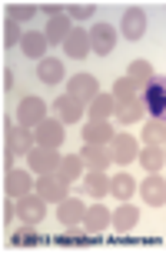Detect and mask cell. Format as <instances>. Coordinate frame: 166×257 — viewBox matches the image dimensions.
Instances as JSON below:
<instances>
[{
    "label": "cell",
    "mask_w": 166,
    "mask_h": 257,
    "mask_svg": "<svg viewBox=\"0 0 166 257\" xmlns=\"http://www.w3.org/2000/svg\"><path fill=\"white\" fill-rule=\"evenodd\" d=\"M30 167H34V174H56V167H60V154L54 151V147H34L30 151Z\"/></svg>",
    "instance_id": "cell-9"
},
{
    "label": "cell",
    "mask_w": 166,
    "mask_h": 257,
    "mask_svg": "<svg viewBox=\"0 0 166 257\" xmlns=\"http://www.w3.org/2000/svg\"><path fill=\"white\" fill-rule=\"evenodd\" d=\"M146 104H143V97H136V100H126V104L116 107V120L120 124H136V120H146Z\"/></svg>",
    "instance_id": "cell-21"
},
{
    "label": "cell",
    "mask_w": 166,
    "mask_h": 257,
    "mask_svg": "<svg viewBox=\"0 0 166 257\" xmlns=\"http://www.w3.org/2000/svg\"><path fill=\"white\" fill-rule=\"evenodd\" d=\"M143 104H146L150 117H160L166 120V77H153L146 87H143Z\"/></svg>",
    "instance_id": "cell-1"
},
{
    "label": "cell",
    "mask_w": 166,
    "mask_h": 257,
    "mask_svg": "<svg viewBox=\"0 0 166 257\" xmlns=\"http://www.w3.org/2000/svg\"><path fill=\"white\" fill-rule=\"evenodd\" d=\"M113 97H116V100H120V104H126V100H136L140 94H143V90H140L136 84H133V80H130V77H120V80H116V84H113V90H110Z\"/></svg>",
    "instance_id": "cell-32"
},
{
    "label": "cell",
    "mask_w": 166,
    "mask_h": 257,
    "mask_svg": "<svg viewBox=\"0 0 166 257\" xmlns=\"http://www.w3.org/2000/svg\"><path fill=\"white\" fill-rule=\"evenodd\" d=\"M37 4H10L7 7V17L17 20V24H27V20H34V14H37Z\"/></svg>",
    "instance_id": "cell-35"
},
{
    "label": "cell",
    "mask_w": 166,
    "mask_h": 257,
    "mask_svg": "<svg viewBox=\"0 0 166 257\" xmlns=\"http://www.w3.org/2000/svg\"><path fill=\"white\" fill-rule=\"evenodd\" d=\"M66 14H70V20H90L96 14V4H70Z\"/></svg>",
    "instance_id": "cell-37"
},
{
    "label": "cell",
    "mask_w": 166,
    "mask_h": 257,
    "mask_svg": "<svg viewBox=\"0 0 166 257\" xmlns=\"http://www.w3.org/2000/svg\"><path fill=\"white\" fill-rule=\"evenodd\" d=\"M66 191H70V184H66L60 174H40L37 194L46 200V204H60V200H66Z\"/></svg>",
    "instance_id": "cell-3"
},
{
    "label": "cell",
    "mask_w": 166,
    "mask_h": 257,
    "mask_svg": "<svg viewBox=\"0 0 166 257\" xmlns=\"http://www.w3.org/2000/svg\"><path fill=\"white\" fill-rule=\"evenodd\" d=\"M14 244H17V247H37L40 244V234H37V224H27V227H20L17 234H14Z\"/></svg>",
    "instance_id": "cell-34"
},
{
    "label": "cell",
    "mask_w": 166,
    "mask_h": 257,
    "mask_svg": "<svg viewBox=\"0 0 166 257\" xmlns=\"http://www.w3.org/2000/svg\"><path fill=\"white\" fill-rule=\"evenodd\" d=\"M40 10H44L46 17H56V14H64L66 7H56V4H44V7H40Z\"/></svg>",
    "instance_id": "cell-38"
},
{
    "label": "cell",
    "mask_w": 166,
    "mask_h": 257,
    "mask_svg": "<svg viewBox=\"0 0 166 257\" xmlns=\"http://www.w3.org/2000/svg\"><path fill=\"white\" fill-rule=\"evenodd\" d=\"M46 34H24V40H20V47H24V54H27L30 60H44V50H46Z\"/></svg>",
    "instance_id": "cell-26"
},
{
    "label": "cell",
    "mask_w": 166,
    "mask_h": 257,
    "mask_svg": "<svg viewBox=\"0 0 166 257\" xmlns=\"http://www.w3.org/2000/svg\"><path fill=\"white\" fill-rule=\"evenodd\" d=\"M136 161L143 164V167H146L150 174H160V167L166 164V151H163V147H150V144H146V147L140 151V157H136Z\"/></svg>",
    "instance_id": "cell-29"
},
{
    "label": "cell",
    "mask_w": 166,
    "mask_h": 257,
    "mask_svg": "<svg viewBox=\"0 0 166 257\" xmlns=\"http://www.w3.org/2000/svg\"><path fill=\"white\" fill-rule=\"evenodd\" d=\"M4 87H7V90H10V87H14V70H10V67H7V70H4Z\"/></svg>",
    "instance_id": "cell-39"
},
{
    "label": "cell",
    "mask_w": 166,
    "mask_h": 257,
    "mask_svg": "<svg viewBox=\"0 0 166 257\" xmlns=\"http://www.w3.org/2000/svg\"><path fill=\"white\" fill-rule=\"evenodd\" d=\"M30 184H34V177H30L27 171H7V181H4V191H7V197H24V194H30Z\"/></svg>",
    "instance_id": "cell-19"
},
{
    "label": "cell",
    "mask_w": 166,
    "mask_h": 257,
    "mask_svg": "<svg viewBox=\"0 0 166 257\" xmlns=\"http://www.w3.org/2000/svg\"><path fill=\"white\" fill-rule=\"evenodd\" d=\"M20 40H24V30H20V24L7 17V24H4V44H7V47H14V44H20Z\"/></svg>",
    "instance_id": "cell-36"
},
{
    "label": "cell",
    "mask_w": 166,
    "mask_h": 257,
    "mask_svg": "<svg viewBox=\"0 0 166 257\" xmlns=\"http://www.w3.org/2000/svg\"><path fill=\"white\" fill-rule=\"evenodd\" d=\"M146 34V10L143 7H130L123 14V37L126 40H140Z\"/></svg>",
    "instance_id": "cell-14"
},
{
    "label": "cell",
    "mask_w": 166,
    "mask_h": 257,
    "mask_svg": "<svg viewBox=\"0 0 166 257\" xmlns=\"http://www.w3.org/2000/svg\"><path fill=\"white\" fill-rule=\"evenodd\" d=\"M66 94L76 97V100H83V104H90L93 97L100 94V80H96L93 74H76V77L66 80Z\"/></svg>",
    "instance_id": "cell-5"
},
{
    "label": "cell",
    "mask_w": 166,
    "mask_h": 257,
    "mask_svg": "<svg viewBox=\"0 0 166 257\" xmlns=\"http://www.w3.org/2000/svg\"><path fill=\"white\" fill-rule=\"evenodd\" d=\"M140 197L146 200L150 207H163L166 204V181L160 177V174H150L146 181L140 184Z\"/></svg>",
    "instance_id": "cell-13"
},
{
    "label": "cell",
    "mask_w": 166,
    "mask_h": 257,
    "mask_svg": "<svg viewBox=\"0 0 166 257\" xmlns=\"http://www.w3.org/2000/svg\"><path fill=\"white\" fill-rule=\"evenodd\" d=\"M54 110H56V117H60L64 124H76V120L83 117V100L64 94V97H56V100H54Z\"/></svg>",
    "instance_id": "cell-16"
},
{
    "label": "cell",
    "mask_w": 166,
    "mask_h": 257,
    "mask_svg": "<svg viewBox=\"0 0 166 257\" xmlns=\"http://www.w3.org/2000/svg\"><path fill=\"white\" fill-rule=\"evenodd\" d=\"M56 207H60V210H56V214H60V224H66V227H70V224H80V220H83V214H86L83 200H76V197L60 200Z\"/></svg>",
    "instance_id": "cell-23"
},
{
    "label": "cell",
    "mask_w": 166,
    "mask_h": 257,
    "mask_svg": "<svg viewBox=\"0 0 166 257\" xmlns=\"http://www.w3.org/2000/svg\"><path fill=\"white\" fill-rule=\"evenodd\" d=\"M110 154H113V161L116 164H130V161H136L140 157V144L130 137V134H116L110 141Z\"/></svg>",
    "instance_id": "cell-12"
},
{
    "label": "cell",
    "mask_w": 166,
    "mask_h": 257,
    "mask_svg": "<svg viewBox=\"0 0 166 257\" xmlns=\"http://www.w3.org/2000/svg\"><path fill=\"white\" fill-rule=\"evenodd\" d=\"M83 191L90 194V197H106V194H110V177H106V174L103 171H90L86 174V181H83Z\"/></svg>",
    "instance_id": "cell-25"
},
{
    "label": "cell",
    "mask_w": 166,
    "mask_h": 257,
    "mask_svg": "<svg viewBox=\"0 0 166 257\" xmlns=\"http://www.w3.org/2000/svg\"><path fill=\"white\" fill-rule=\"evenodd\" d=\"M110 194L116 200H130L133 194H136V181H133L130 174H116V177L110 181Z\"/></svg>",
    "instance_id": "cell-30"
},
{
    "label": "cell",
    "mask_w": 166,
    "mask_h": 257,
    "mask_svg": "<svg viewBox=\"0 0 166 257\" xmlns=\"http://www.w3.org/2000/svg\"><path fill=\"white\" fill-rule=\"evenodd\" d=\"M126 77L140 87V90H143V87L153 80V64H150V60H133V64H130V70H126Z\"/></svg>",
    "instance_id": "cell-31"
},
{
    "label": "cell",
    "mask_w": 166,
    "mask_h": 257,
    "mask_svg": "<svg viewBox=\"0 0 166 257\" xmlns=\"http://www.w3.org/2000/svg\"><path fill=\"white\" fill-rule=\"evenodd\" d=\"M64 50H66V57H74V60H83L86 54H93V47H90V30L74 27V30H70V37L64 40Z\"/></svg>",
    "instance_id": "cell-11"
},
{
    "label": "cell",
    "mask_w": 166,
    "mask_h": 257,
    "mask_svg": "<svg viewBox=\"0 0 166 257\" xmlns=\"http://www.w3.org/2000/svg\"><path fill=\"white\" fill-rule=\"evenodd\" d=\"M34 137H37V144L40 147H60L64 144V120L60 117H46L40 127H34Z\"/></svg>",
    "instance_id": "cell-7"
},
{
    "label": "cell",
    "mask_w": 166,
    "mask_h": 257,
    "mask_svg": "<svg viewBox=\"0 0 166 257\" xmlns=\"http://www.w3.org/2000/svg\"><path fill=\"white\" fill-rule=\"evenodd\" d=\"M56 174H60L66 184H76V181L83 177V161H80V154H74V157H60V167H56Z\"/></svg>",
    "instance_id": "cell-28"
},
{
    "label": "cell",
    "mask_w": 166,
    "mask_h": 257,
    "mask_svg": "<svg viewBox=\"0 0 166 257\" xmlns=\"http://www.w3.org/2000/svg\"><path fill=\"white\" fill-rule=\"evenodd\" d=\"M86 234H90V230H86V224L80 220V224H70V227L56 237V244H86V240H93V237H86Z\"/></svg>",
    "instance_id": "cell-33"
},
{
    "label": "cell",
    "mask_w": 166,
    "mask_h": 257,
    "mask_svg": "<svg viewBox=\"0 0 166 257\" xmlns=\"http://www.w3.org/2000/svg\"><path fill=\"white\" fill-rule=\"evenodd\" d=\"M143 141H146L150 147H166V120L146 117V120H143Z\"/></svg>",
    "instance_id": "cell-22"
},
{
    "label": "cell",
    "mask_w": 166,
    "mask_h": 257,
    "mask_svg": "<svg viewBox=\"0 0 166 257\" xmlns=\"http://www.w3.org/2000/svg\"><path fill=\"white\" fill-rule=\"evenodd\" d=\"M83 224H86L90 234H100V230H106L113 224V210L103 207V204H93V207H86V214H83Z\"/></svg>",
    "instance_id": "cell-15"
},
{
    "label": "cell",
    "mask_w": 166,
    "mask_h": 257,
    "mask_svg": "<svg viewBox=\"0 0 166 257\" xmlns=\"http://www.w3.org/2000/svg\"><path fill=\"white\" fill-rule=\"evenodd\" d=\"M90 47H93V54H100V57L113 54V50H116V30H113L110 24H93L90 27Z\"/></svg>",
    "instance_id": "cell-6"
},
{
    "label": "cell",
    "mask_w": 166,
    "mask_h": 257,
    "mask_svg": "<svg viewBox=\"0 0 166 257\" xmlns=\"http://www.w3.org/2000/svg\"><path fill=\"white\" fill-rule=\"evenodd\" d=\"M17 120H20V127H30V131L40 127L46 120V104L40 97H24L17 107Z\"/></svg>",
    "instance_id": "cell-2"
},
{
    "label": "cell",
    "mask_w": 166,
    "mask_h": 257,
    "mask_svg": "<svg viewBox=\"0 0 166 257\" xmlns=\"http://www.w3.org/2000/svg\"><path fill=\"white\" fill-rule=\"evenodd\" d=\"M37 147V137H34V131L30 127H7V151L10 154H30Z\"/></svg>",
    "instance_id": "cell-10"
},
{
    "label": "cell",
    "mask_w": 166,
    "mask_h": 257,
    "mask_svg": "<svg viewBox=\"0 0 166 257\" xmlns=\"http://www.w3.org/2000/svg\"><path fill=\"white\" fill-rule=\"evenodd\" d=\"M80 161L90 167V171H106L113 164V154H110V144H83L80 151Z\"/></svg>",
    "instance_id": "cell-8"
},
{
    "label": "cell",
    "mask_w": 166,
    "mask_h": 257,
    "mask_svg": "<svg viewBox=\"0 0 166 257\" xmlns=\"http://www.w3.org/2000/svg\"><path fill=\"white\" fill-rule=\"evenodd\" d=\"M113 141V127L106 120H90L83 131V144H110Z\"/></svg>",
    "instance_id": "cell-24"
},
{
    "label": "cell",
    "mask_w": 166,
    "mask_h": 257,
    "mask_svg": "<svg viewBox=\"0 0 166 257\" xmlns=\"http://www.w3.org/2000/svg\"><path fill=\"white\" fill-rule=\"evenodd\" d=\"M37 77L40 80H44V84H60V80H64L66 77V70H64V60H56V57H44L37 64Z\"/></svg>",
    "instance_id": "cell-20"
},
{
    "label": "cell",
    "mask_w": 166,
    "mask_h": 257,
    "mask_svg": "<svg viewBox=\"0 0 166 257\" xmlns=\"http://www.w3.org/2000/svg\"><path fill=\"white\" fill-rule=\"evenodd\" d=\"M136 220H140V210L133 207V204H126V200L113 210V227H116V230H133V227H136Z\"/></svg>",
    "instance_id": "cell-27"
},
{
    "label": "cell",
    "mask_w": 166,
    "mask_h": 257,
    "mask_svg": "<svg viewBox=\"0 0 166 257\" xmlns=\"http://www.w3.org/2000/svg\"><path fill=\"white\" fill-rule=\"evenodd\" d=\"M116 107H120V100L113 94H96L90 100V120H110L116 114Z\"/></svg>",
    "instance_id": "cell-18"
},
{
    "label": "cell",
    "mask_w": 166,
    "mask_h": 257,
    "mask_svg": "<svg viewBox=\"0 0 166 257\" xmlns=\"http://www.w3.org/2000/svg\"><path fill=\"white\" fill-rule=\"evenodd\" d=\"M70 30H74V20H70V14H56V17H50V24H46V40L50 44H64L66 37H70Z\"/></svg>",
    "instance_id": "cell-17"
},
{
    "label": "cell",
    "mask_w": 166,
    "mask_h": 257,
    "mask_svg": "<svg viewBox=\"0 0 166 257\" xmlns=\"http://www.w3.org/2000/svg\"><path fill=\"white\" fill-rule=\"evenodd\" d=\"M46 214V200L40 197V194H24V197H17V217L24 220V224H40Z\"/></svg>",
    "instance_id": "cell-4"
}]
</instances>
